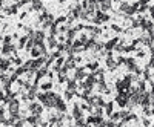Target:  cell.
Instances as JSON below:
<instances>
[{
  "mask_svg": "<svg viewBox=\"0 0 154 127\" xmlns=\"http://www.w3.org/2000/svg\"><path fill=\"white\" fill-rule=\"evenodd\" d=\"M111 112H113V103H109V104H108V106H106V113H108V115H109V113H111Z\"/></svg>",
  "mask_w": 154,
  "mask_h": 127,
  "instance_id": "cell-2",
  "label": "cell"
},
{
  "mask_svg": "<svg viewBox=\"0 0 154 127\" xmlns=\"http://www.w3.org/2000/svg\"><path fill=\"white\" fill-rule=\"evenodd\" d=\"M117 41H119L117 38H113V40H111L109 43H106V49H111L113 46H114V45H116V43H117Z\"/></svg>",
  "mask_w": 154,
  "mask_h": 127,
  "instance_id": "cell-1",
  "label": "cell"
},
{
  "mask_svg": "<svg viewBox=\"0 0 154 127\" xmlns=\"http://www.w3.org/2000/svg\"><path fill=\"white\" fill-rule=\"evenodd\" d=\"M113 29H114L116 32H120V31H122V28H119L117 25H113Z\"/></svg>",
  "mask_w": 154,
  "mask_h": 127,
  "instance_id": "cell-3",
  "label": "cell"
}]
</instances>
